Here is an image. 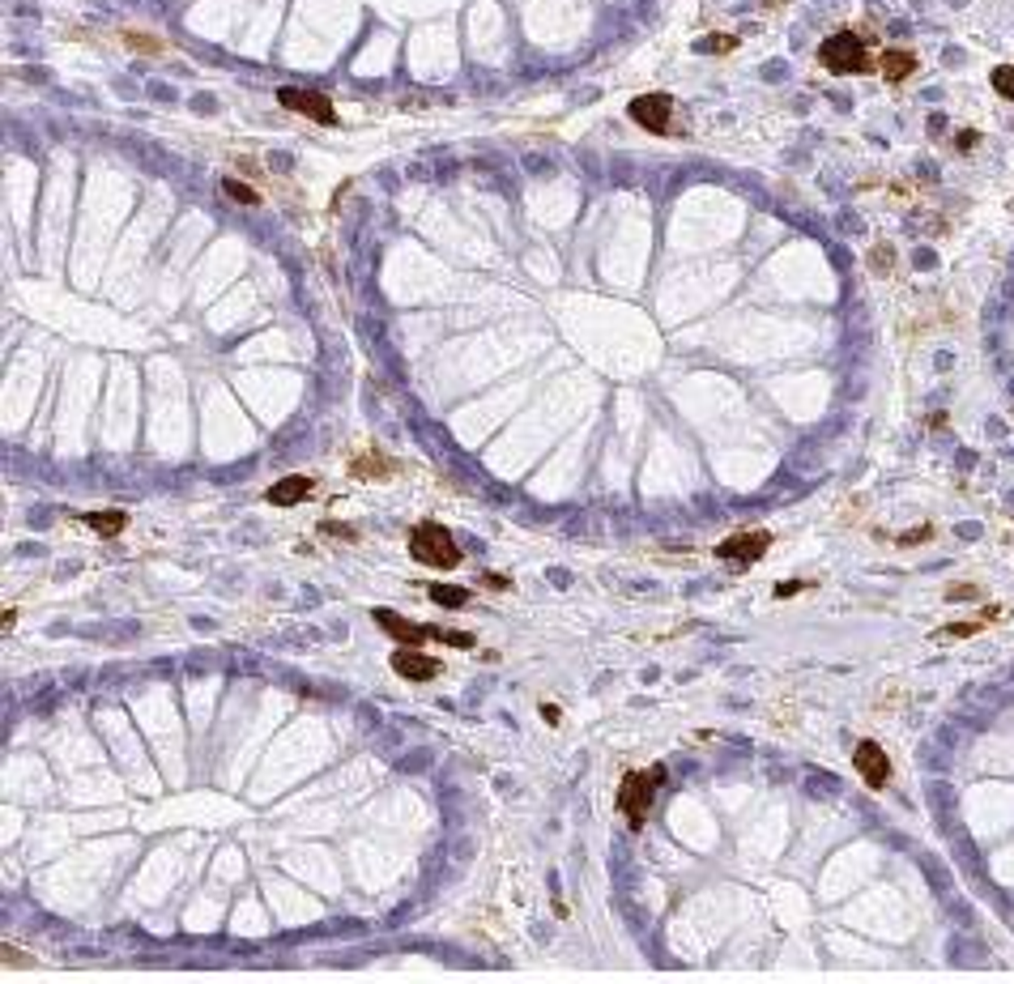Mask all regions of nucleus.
<instances>
[{
  "instance_id": "f257e3e1",
  "label": "nucleus",
  "mask_w": 1014,
  "mask_h": 984,
  "mask_svg": "<svg viewBox=\"0 0 1014 984\" xmlns=\"http://www.w3.org/2000/svg\"><path fill=\"white\" fill-rule=\"evenodd\" d=\"M409 554L418 559V563L435 567V571H452V567H461V546L452 541V532L444 529V524H435V520H422V524H414V532H409Z\"/></svg>"
},
{
  "instance_id": "f03ea898",
  "label": "nucleus",
  "mask_w": 1014,
  "mask_h": 984,
  "mask_svg": "<svg viewBox=\"0 0 1014 984\" xmlns=\"http://www.w3.org/2000/svg\"><path fill=\"white\" fill-rule=\"evenodd\" d=\"M819 65L827 68V73H874V60H869V51L866 43H861V34L853 31H836L831 39H822V48H819Z\"/></svg>"
},
{
  "instance_id": "7ed1b4c3",
  "label": "nucleus",
  "mask_w": 1014,
  "mask_h": 984,
  "mask_svg": "<svg viewBox=\"0 0 1014 984\" xmlns=\"http://www.w3.org/2000/svg\"><path fill=\"white\" fill-rule=\"evenodd\" d=\"M660 780H665V767H648V772L623 775V784H618V810H623V819H627L631 827H644L648 806H652V797H657Z\"/></svg>"
},
{
  "instance_id": "20e7f679",
  "label": "nucleus",
  "mask_w": 1014,
  "mask_h": 984,
  "mask_svg": "<svg viewBox=\"0 0 1014 984\" xmlns=\"http://www.w3.org/2000/svg\"><path fill=\"white\" fill-rule=\"evenodd\" d=\"M767 546H772V532H763V529L733 532V537H724L721 546H716V559H724V563H733V559H741V563H755V559H763V554H767Z\"/></svg>"
},
{
  "instance_id": "39448f33",
  "label": "nucleus",
  "mask_w": 1014,
  "mask_h": 984,
  "mask_svg": "<svg viewBox=\"0 0 1014 984\" xmlns=\"http://www.w3.org/2000/svg\"><path fill=\"white\" fill-rule=\"evenodd\" d=\"M277 103L286 107V112H299L307 120H316V124H337V112H333V103L316 90H277Z\"/></svg>"
},
{
  "instance_id": "423d86ee",
  "label": "nucleus",
  "mask_w": 1014,
  "mask_h": 984,
  "mask_svg": "<svg viewBox=\"0 0 1014 984\" xmlns=\"http://www.w3.org/2000/svg\"><path fill=\"white\" fill-rule=\"evenodd\" d=\"M853 767L857 775L866 780L869 789H883L886 780H891V758H886V750L878 742H861L853 750Z\"/></svg>"
},
{
  "instance_id": "0eeeda50",
  "label": "nucleus",
  "mask_w": 1014,
  "mask_h": 984,
  "mask_svg": "<svg viewBox=\"0 0 1014 984\" xmlns=\"http://www.w3.org/2000/svg\"><path fill=\"white\" fill-rule=\"evenodd\" d=\"M669 112H674L669 94H640L631 103V120L648 132H669Z\"/></svg>"
},
{
  "instance_id": "6e6552de",
  "label": "nucleus",
  "mask_w": 1014,
  "mask_h": 984,
  "mask_svg": "<svg viewBox=\"0 0 1014 984\" xmlns=\"http://www.w3.org/2000/svg\"><path fill=\"white\" fill-rule=\"evenodd\" d=\"M392 669H397L405 682H431L435 674H439V661L426 657V652H418V648L401 644L397 652H392Z\"/></svg>"
},
{
  "instance_id": "1a4fd4ad",
  "label": "nucleus",
  "mask_w": 1014,
  "mask_h": 984,
  "mask_svg": "<svg viewBox=\"0 0 1014 984\" xmlns=\"http://www.w3.org/2000/svg\"><path fill=\"white\" fill-rule=\"evenodd\" d=\"M307 495H311V478H299V473H294V478H282V482L269 486L265 499L274 503V507H290V503L307 499Z\"/></svg>"
},
{
  "instance_id": "9d476101",
  "label": "nucleus",
  "mask_w": 1014,
  "mask_h": 984,
  "mask_svg": "<svg viewBox=\"0 0 1014 984\" xmlns=\"http://www.w3.org/2000/svg\"><path fill=\"white\" fill-rule=\"evenodd\" d=\"M375 622H380V627H384L388 635H392V640H401V644H409V648L426 640V627H414V622H405V618H397L392 610H375Z\"/></svg>"
},
{
  "instance_id": "9b49d317",
  "label": "nucleus",
  "mask_w": 1014,
  "mask_h": 984,
  "mask_svg": "<svg viewBox=\"0 0 1014 984\" xmlns=\"http://www.w3.org/2000/svg\"><path fill=\"white\" fill-rule=\"evenodd\" d=\"M878 68H883L886 81H903L908 73H917V56L903 51V48H886L883 56H878Z\"/></svg>"
},
{
  "instance_id": "f8f14e48",
  "label": "nucleus",
  "mask_w": 1014,
  "mask_h": 984,
  "mask_svg": "<svg viewBox=\"0 0 1014 984\" xmlns=\"http://www.w3.org/2000/svg\"><path fill=\"white\" fill-rule=\"evenodd\" d=\"M85 524H90V529L94 532H103V537H115V532L124 529V524H129V512H90V516H85Z\"/></svg>"
},
{
  "instance_id": "ddd939ff",
  "label": "nucleus",
  "mask_w": 1014,
  "mask_h": 984,
  "mask_svg": "<svg viewBox=\"0 0 1014 984\" xmlns=\"http://www.w3.org/2000/svg\"><path fill=\"white\" fill-rule=\"evenodd\" d=\"M431 601L435 605H448V610H461L469 601L465 588H456V584H431Z\"/></svg>"
},
{
  "instance_id": "4468645a",
  "label": "nucleus",
  "mask_w": 1014,
  "mask_h": 984,
  "mask_svg": "<svg viewBox=\"0 0 1014 984\" xmlns=\"http://www.w3.org/2000/svg\"><path fill=\"white\" fill-rule=\"evenodd\" d=\"M426 640H435V644H448V648H473V635H465V631H448V627H426Z\"/></svg>"
},
{
  "instance_id": "2eb2a0df",
  "label": "nucleus",
  "mask_w": 1014,
  "mask_h": 984,
  "mask_svg": "<svg viewBox=\"0 0 1014 984\" xmlns=\"http://www.w3.org/2000/svg\"><path fill=\"white\" fill-rule=\"evenodd\" d=\"M392 461H384V456H371V461H354V478H388V473H392Z\"/></svg>"
},
{
  "instance_id": "dca6fc26",
  "label": "nucleus",
  "mask_w": 1014,
  "mask_h": 984,
  "mask_svg": "<svg viewBox=\"0 0 1014 984\" xmlns=\"http://www.w3.org/2000/svg\"><path fill=\"white\" fill-rule=\"evenodd\" d=\"M222 192L243 201V205H260V192L256 188H247V183H239V179H222Z\"/></svg>"
},
{
  "instance_id": "f3484780",
  "label": "nucleus",
  "mask_w": 1014,
  "mask_h": 984,
  "mask_svg": "<svg viewBox=\"0 0 1014 984\" xmlns=\"http://www.w3.org/2000/svg\"><path fill=\"white\" fill-rule=\"evenodd\" d=\"M695 48L699 51H733L738 48V39H733V34H708V39H699Z\"/></svg>"
},
{
  "instance_id": "a211bd4d",
  "label": "nucleus",
  "mask_w": 1014,
  "mask_h": 984,
  "mask_svg": "<svg viewBox=\"0 0 1014 984\" xmlns=\"http://www.w3.org/2000/svg\"><path fill=\"white\" fill-rule=\"evenodd\" d=\"M993 90L1001 98H1014V68H993Z\"/></svg>"
},
{
  "instance_id": "6ab92c4d",
  "label": "nucleus",
  "mask_w": 1014,
  "mask_h": 984,
  "mask_svg": "<svg viewBox=\"0 0 1014 984\" xmlns=\"http://www.w3.org/2000/svg\"><path fill=\"white\" fill-rule=\"evenodd\" d=\"M124 43H129V48H137V51H158L162 48L158 39H149V34H141V31H129V34H124Z\"/></svg>"
},
{
  "instance_id": "aec40b11",
  "label": "nucleus",
  "mask_w": 1014,
  "mask_h": 984,
  "mask_svg": "<svg viewBox=\"0 0 1014 984\" xmlns=\"http://www.w3.org/2000/svg\"><path fill=\"white\" fill-rule=\"evenodd\" d=\"M947 597H950V601H972V597H976V584H955Z\"/></svg>"
},
{
  "instance_id": "412c9836",
  "label": "nucleus",
  "mask_w": 1014,
  "mask_h": 984,
  "mask_svg": "<svg viewBox=\"0 0 1014 984\" xmlns=\"http://www.w3.org/2000/svg\"><path fill=\"white\" fill-rule=\"evenodd\" d=\"M320 529L333 532V537H345V541H354V529H350V524H333V520H324Z\"/></svg>"
},
{
  "instance_id": "4be33fe9",
  "label": "nucleus",
  "mask_w": 1014,
  "mask_h": 984,
  "mask_svg": "<svg viewBox=\"0 0 1014 984\" xmlns=\"http://www.w3.org/2000/svg\"><path fill=\"white\" fill-rule=\"evenodd\" d=\"M981 627V622H955V627H947V631H938V635H972V631Z\"/></svg>"
},
{
  "instance_id": "5701e85b",
  "label": "nucleus",
  "mask_w": 1014,
  "mask_h": 984,
  "mask_svg": "<svg viewBox=\"0 0 1014 984\" xmlns=\"http://www.w3.org/2000/svg\"><path fill=\"white\" fill-rule=\"evenodd\" d=\"M482 584H486V588H507L512 580H507V576H495V571H490V576H482Z\"/></svg>"
},
{
  "instance_id": "b1692460",
  "label": "nucleus",
  "mask_w": 1014,
  "mask_h": 984,
  "mask_svg": "<svg viewBox=\"0 0 1014 984\" xmlns=\"http://www.w3.org/2000/svg\"><path fill=\"white\" fill-rule=\"evenodd\" d=\"M797 588H805V584H797V580H793V584H780V588H776V597H793Z\"/></svg>"
},
{
  "instance_id": "393cba45",
  "label": "nucleus",
  "mask_w": 1014,
  "mask_h": 984,
  "mask_svg": "<svg viewBox=\"0 0 1014 984\" xmlns=\"http://www.w3.org/2000/svg\"><path fill=\"white\" fill-rule=\"evenodd\" d=\"M542 716H546V725H559V708H554V703H546V708H542Z\"/></svg>"
}]
</instances>
